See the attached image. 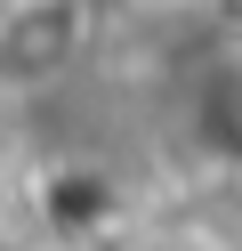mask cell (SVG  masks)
Segmentation results:
<instances>
[{"instance_id": "4", "label": "cell", "mask_w": 242, "mask_h": 251, "mask_svg": "<svg viewBox=\"0 0 242 251\" xmlns=\"http://www.w3.org/2000/svg\"><path fill=\"white\" fill-rule=\"evenodd\" d=\"M41 251H121V235L113 227H65V235H48Z\"/></svg>"}, {"instance_id": "3", "label": "cell", "mask_w": 242, "mask_h": 251, "mask_svg": "<svg viewBox=\"0 0 242 251\" xmlns=\"http://www.w3.org/2000/svg\"><path fill=\"white\" fill-rule=\"evenodd\" d=\"M121 251H226L202 227H121Z\"/></svg>"}, {"instance_id": "1", "label": "cell", "mask_w": 242, "mask_h": 251, "mask_svg": "<svg viewBox=\"0 0 242 251\" xmlns=\"http://www.w3.org/2000/svg\"><path fill=\"white\" fill-rule=\"evenodd\" d=\"M89 49V0H8L0 17V81L16 98L65 81Z\"/></svg>"}, {"instance_id": "2", "label": "cell", "mask_w": 242, "mask_h": 251, "mask_svg": "<svg viewBox=\"0 0 242 251\" xmlns=\"http://www.w3.org/2000/svg\"><path fill=\"white\" fill-rule=\"evenodd\" d=\"M186 146H202L210 162H234L242 170V57L210 65L202 81H186Z\"/></svg>"}]
</instances>
